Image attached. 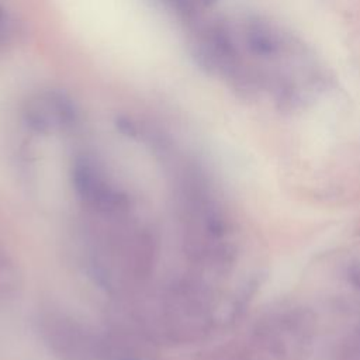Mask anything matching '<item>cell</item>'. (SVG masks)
Wrapping results in <instances>:
<instances>
[{
    "label": "cell",
    "instance_id": "7a4b0ae2",
    "mask_svg": "<svg viewBox=\"0 0 360 360\" xmlns=\"http://www.w3.org/2000/svg\"><path fill=\"white\" fill-rule=\"evenodd\" d=\"M37 329L48 350L60 360H98L103 356V340L63 311L42 309Z\"/></svg>",
    "mask_w": 360,
    "mask_h": 360
},
{
    "label": "cell",
    "instance_id": "3957f363",
    "mask_svg": "<svg viewBox=\"0 0 360 360\" xmlns=\"http://www.w3.org/2000/svg\"><path fill=\"white\" fill-rule=\"evenodd\" d=\"M72 184L82 205L97 219L129 215L127 195L115 187L100 163L87 155L77 156L72 166Z\"/></svg>",
    "mask_w": 360,
    "mask_h": 360
},
{
    "label": "cell",
    "instance_id": "277c9868",
    "mask_svg": "<svg viewBox=\"0 0 360 360\" xmlns=\"http://www.w3.org/2000/svg\"><path fill=\"white\" fill-rule=\"evenodd\" d=\"M21 287L22 276L17 263L3 248H0V302L15 300Z\"/></svg>",
    "mask_w": 360,
    "mask_h": 360
},
{
    "label": "cell",
    "instance_id": "6da1fadb",
    "mask_svg": "<svg viewBox=\"0 0 360 360\" xmlns=\"http://www.w3.org/2000/svg\"><path fill=\"white\" fill-rule=\"evenodd\" d=\"M195 49L201 66L239 96L280 111L314 104L333 83L311 44L263 14L214 21L201 32Z\"/></svg>",
    "mask_w": 360,
    "mask_h": 360
}]
</instances>
